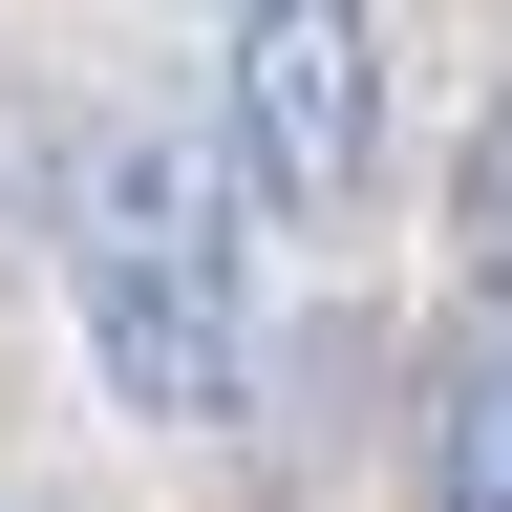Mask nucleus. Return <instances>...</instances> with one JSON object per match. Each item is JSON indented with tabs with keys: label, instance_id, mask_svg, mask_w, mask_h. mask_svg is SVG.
Instances as JSON below:
<instances>
[{
	"label": "nucleus",
	"instance_id": "nucleus-1",
	"mask_svg": "<svg viewBox=\"0 0 512 512\" xmlns=\"http://www.w3.org/2000/svg\"><path fill=\"white\" fill-rule=\"evenodd\" d=\"M235 192L256 171H214L192 128H86L64 150V299H86V342H107V384L150 427H214L235 406V363H256V320H235Z\"/></svg>",
	"mask_w": 512,
	"mask_h": 512
},
{
	"label": "nucleus",
	"instance_id": "nucleus-2",
	"mask_svg": "<svg viewBox=\"0 0 512 512\" xmlns=\"http://www.w3.org/2000/svg\"><path fill=\"white\" fill-rule=\"evenodd\" d=\"M235 171L278 214H363L384 171V43L363 0H235Z\"/></svg>",
	"mask_w": 512,
	"mask_h": 512
},
{
	"label": "nucleus",
	"instance_id": "nucleus-3",
	"mask_svg": "<svg viewBox=\"0 0 512 512\" xmlns=\"http://www.w3.org/2000/svg\"><path fill=\"white\" fill-rule=\"evenodd\" d=\"M427 512H512V342L427 406Z\"/></svg>",
	"mask_w": 512,
	"mask_h": 512
},
{
	"label": "nucleus",
	"instance_id": "nucleus-4",
	"mask_svg": "<svg viewBox=\"0 0 512 512\" xmlns=\"http://www.w3.org/2000/svg\"><path fill=\"white\" fill-rule=\"evenodd\" d=\"M448 256H470V299H512V107L470 128V235H448Z\"/></svg>",
	"mask_w": 512,
	"mask_h": 512
}]
</instances>
